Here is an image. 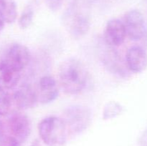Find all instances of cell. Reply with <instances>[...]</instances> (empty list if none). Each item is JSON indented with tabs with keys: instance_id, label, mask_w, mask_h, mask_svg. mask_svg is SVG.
Returning a JSON list of instances; mask_svg holds the SVG:
<instances>
[{
	"instance_id": "obj_1",
	"label": "cell",
	"mask_w": 147,
	"mask_h": 146,
	"mask_svg": "<svg viewBox=\"0 0 147 146\" xmlns=\"http://www.w3.org/2000/svg\"><path fill=\"white\" fill-rule=\"evenodd\" d=\"M59 83L69 94H78L86 87L88 71L86 66L76 58H69L60 64L58 70Z\"/></svg>"
},
{
	"instance_id": "obj_2",
	"label": "cell",
	"mask_w": 147,
	"mask_h": 146,
	"mask_svg": "<svg viewBox=\"0 0 147 146\" xmlns=\"http://www.w3.org/2000/svg\"><path fill=\"white\" fill-rule=\"evenodd\" d=\"M40 138L47 146H64L67 143L68 130L63 118L49 116L38 125Z\"/></svg>"
},
{
	"instance_id": "obj_3",
	"label": "cell",
	"mask_w": 147,
	"mask_h": 146,
	"mask_svg": "<svg viewBox=\"0 0 147 146\" xmlns=\"http://www.w3.org/2000/svg\"><path fill=\"white\" fill-rule=\"evenodd\" d=\"M63 22L69 34L76 39L86 35L90 27V16L76 2L70 4L65 11Z\"/></svg>"
},
{
	"instance_id": "obj_4",
	"label": "cell",
	"mask_w": 147,
	"mask_h": 146,
	"mask_svg": "<svg viewBox=\"0 0 147 146\" xmlns=\"http://www.w3.org/2000/svg\"><path fill=\"white\" fill-rule=\"evenodd\" d=\"M93 115L88 107L74 104L67 107L63 114V120L68 132L73 135H79L84 132L92 123Z\"/></svg>"
},
{
	"instance_id": "obj_5",
	"label": "cell",
	"mask_w": 147,
	"mask_h": 146,
	"mask_svg": "<svg viewBox=\"0 0 147 146\" xmlns=\"http://www.w3.org/2000/svg\"><path fill=\"white\" fill-rule=\"evenodd\" d=\"M5 123V135L7 140L21 146L31 133V122L26 115L22 113L11 114Z\"/></svg>"
},
{
	"instance_id": "obj_6",
	"label": "cell",
	"mask_w": 147,
	"mask_h": 146,
	"mask_svg": "<svg viewBox=\"0 0 147 146\" xmlns=\"http://www.w3.org/2000/svg\"><path fill=\"white\" fill-rule=\"evenodd\" d=\"M30 60L31 54L29 49L22 44H14L6 51L1 61L22 72L28 65Z\"/></svg>"
},
{
	"instance_id": "obj_7",
	"label": "cell",
	"mask_w": 147,
	"mask_h": 146,
	"mask_svg": "<svg viewBox=\"0 0 147 146\" xmlns=\"http://www.w3.org/2000/svg\"><path fill=\"white\" fill-rule=\"evenodd\" d=\"M123 23L127 37L132 41H139L146 34V21L144 15L139 10L131 9L128 11Z\"/></svg>"
},
{
	"instance_id": "obj_8",
	"label": "cell",
	"mask_w": 147,
	"mask_h": 146,
	"mask_svg": "<svg viewBox=\"0 0 147 146\" xmlns=\"http://www.w3.org/2000/svg\"><path fill=\"white\" fill-rule=\"evenodd\" d=\"M37 94L39 102L49 104L58 97L60 90L55 79L52 76H43L40 79L37 87Z\"/></svg>"
},
{
	"instance_id": "obj_9",
	"label": "cell",
	"mask_w": 147,
	"mask_h": 146,
	"mask_svg": "<svg viewBox=\"0 0 147 146\" xmlns=\"http://www.w3.org/2000/svg\"><path fill=\"white\" fill-rule=\"evenodd\" d=\"M127 37L123 21L112 19L106 23L104 30V40L106 44L112 47L121 46Z\"/></svg>"
},
{
	"instance_id": "obj_10",
	"label": "cell",
	"mask_w": 147,
	"mask_h": 146,
	"mask_svg": "<svg viewBox=\"0 0 147 146\" xmlns=\"http://www.w3.org/2000/svg\"><path fill=\"white\" fill-rule=\"evenodd\" d=\"M14 104L20 110L33 108L38 102L37 91L30 84H22L12 94Z\"/></svg>"
},
{
	"instance_id": "obj_11",
	"label": "cell",
	"mask_w": 147,
	"mask_h": 146,
	"mask_svg": "<svg viewBox=\"0 0 147 146\" xmlns=\"http://www.w3.org/2000/svg\"><path fill=\"white\" fill-rule=\"evenodd\" d=\"M126 66L131 72L140 73L147 67V53L140 46H133L126 54Z\"/></svg>"
},
{
	"instance_id": "obj_12",
	"label": "cell",
	"mask_w": 147,
	"mask_h": 146,
	"mask_svg": "<svg viewBox=\"0 0 147 146\" xmlns=\"http://www.w3.org/2000/svg\"><path fill=\"white\" fill-rule=\"evenodd\" d=\"M20 77L21 72L0 62V90L9 91L14 89L18 84Z\"/></svg>"
},
{
	"instance_id": "obj_13",
	"label": "cell",
	"mask_w": 147,
	"mask_h": 146,
	"mask_svg": "<svg viewBox=\"0 0 147 146\" xmlns=\"http://www.w3.org/2000/svg\"><path fill=\"white\" fill-rule=\"evenodd\" d=\"M17 15V7L14 0H0V16L4 22H14Z\"/></svg>"
},
{
	"instance_id": "obj_14",
	"label": "cell",
	"mask_w": 147,
	"mask_h": 146,
	"mask_svg": "<svg viewBox=\"0 0 147 146\" xmlns=\"http://www.w3.org/2000/svg\"><path fill=\"white\" fill-rule=\"evenodd\" d=\"M123 111V107L115 101H111L106 103L103 110V120H109L120 115Z\"/></svg>"
},
{
	"instance_id": "obj_15",
	"label": "cell",
	"mask_w": 147,
	"mask_h": 146,
	"mask_svg": "<svg viewBox=\"0 0 147 146\" xmlns=\"http://www.w3.org/2000/svg\"><path fill=\"white\" fill-rule=\"evenodd\" d=\"M34 11L31 4L27 5L22 12L18 20V24L22 29H25L30 27L33 22Z\"/></svg>"
},
{
	"instance_id": "obj_16",
	"label": "cell",
	"mask_w": 147,
	"mask_h": 146,
	"mask_svg": "<svg viewBox=\"0 0 147 146\" xmlns=\"http://www.w3.org/2000/svg\"><path fill=\"white\" fill-rule=\"evenodd\" d=\"M14 104L12 95L8 91L0 90V116H5L10 113Z\"/></svg>"
},
{
	"instance_id": "obj_17",
	"label": "cell",
	"mask_w": 147,
	"mask_h": 146,
	"mask_svg": "<svg viewBox=\"0 0 147 146\" xmlns=\"http://www.w3.org/2000/svg\"><path fill=\"white\" fill-rule=\"evenodd\" d=\"M45 3L52 11H57L61 9L63 0H45Z\"/></svg>"
},
{
	"instance_id": "obj_18",
	"label": "cell",
	"mask_w": 147,
	"mask_h": 146,
	"mask_svg": "<svg viewBox=\"0 0 147 146\" xmlns=\"http://www.w3.org/2000/svg\"><path fill=\"white\" fill-rule=\"evenodd\" d=\"M139 146H147V128L139 137Z\"/></svg>"
},
{
	"instance_id": "obj_19",
	"label": "cell",
	"mask_w": 147,
	"mask_h": 146,
	"mask_svg": "<svg viewBox=\"0 0 147 146\" xmlns=\"http://www.w3.org/2000/svg\"><path fill=\"white\" fill-rule=\"evenodd\" d=\"M5 135V123L0 120V146Z\"/></svg>"
},
{
	"instance_id": "obj_20",
	"label": "cell",
	"mask_w": 147,
	"mask_h": 146,
	"mask_svg": "<svg viewBox=\"0 0 147 146\" xmlns=\"http://www.w3.org/2000/svg\"><path fill=\"white\" fill-rule=\"evenodd\" d=\"M4 24H5V22H4L3 19L1 17V16H0V32H1V31L3 29V28H4Z\"/></svg>"
},
{
	"instance_id": "obj_21",
	"label": "cell",
	"mask_w": 147,
	"mask_h": 146,
	"mask_svg": "<svg viewBox=\"0 0 147 146\" xmlns=\"http://www.w3.org/2000/svg\"><path fill=\"white\" fill-rule=\"evenodd\" d=\"M30 146H40V144H39V142L37 140H34Z\"/></svg>"
}]
</instances>
